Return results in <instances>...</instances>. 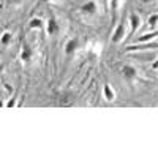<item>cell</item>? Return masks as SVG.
I'll return each instance as SVG.
<instances>
[{"label":"cell","mask_w":158,"mask_h":158,"mask_svg":"<svg viewBox=\"0 0 158 158\" xmlns=\"http://www.w3.org/2000/svg\"><path fill=\"white\" fill-rule=\"evenodd\" d=\"M79 11H81V15L89 18V16H97L98 15V5L95 0H87L85 3L81 5V8H79Z\"/></svg>","instance_id":"cell-1"},{"label":"cell","mask_w":158,"mask_h":158,"mask_svg":"<svg viewBox=\"0 0 158 158\" xmlns=\"http://www.w3.org/2000/svg\"><path fill=\"white\" fill-rule=\"evenodd\" d=\"M125 38H127V25L123 22H120L114 29V33H112V38L111 40H112L114 44H120V43H123Z\"/></svg>","instance_id":"cell-2"},{"label":"cell","mask_w":158,"mask_h":158,"mask_svg":"<svg viewBox=\"0 0 158 158\" xmlns=\"http://www.w3.org/2000/svg\"><path fill=\"white\" fill-rule=\"evenodd\" d=\"M44 25H46V33L49 36H54V35H57L60 32V25H59V22H57V19L54 16H51L48 24H44Z\"/></svg>","instance_id":"cell-3"},{"label":"cell","mask_w":158,"mask_h":158,"mask_svg":"<svg viewBox=\"0 0 158 158\" xmlns=\"http://www.w3.org/2000/svg\"><path fill=\"white\" fill-rule=\"evenodd\" d=\"M122 76L127 79V81H135L138 77V70L133 67V65H123L122 67Z\"/></svg>","instance_id":"cell-4"},{"label":"cell","mask_w":158,"mask_h":158,"mask_svg":"<svg viewBox=\"0 0 158 158\" xmlns=\"http://www.w3.org/2000/svg\"><path fill=\"white\" fill-rule=\"evenodd\" d=\"M128 22H130V36H131V35H135L136 30L141 27V16L136 15V13H131Z\"/></svg>","instance_id":"cell-5"},{"label":"cell","mask_w":158,"mask_h":158,"mask_svg":"<svg viewBox=\"0 0 158 158\" xmlns=\"http://www.w3.org/2000/svg\"><path fill=\"white\" fill-rule=\"evenodd\" d=\"M79 48V40L77 38H70L67 43H65V54L67 56H73L74 52H76V49Z\"/></svg>","instance_id":"cell-6"},{"label":"cell","mask_w":158,"mask_h":158,"mask_svg":"<svg viewBox=\"0 0 158 158\" xmlns=\"http://www.w3.org/2000/svg\"><path fill=\"white\" fill-rule=\"evenodd\" d=\"M149 49H156V41H152L150 44H141L138 43V46H128L127 52H138V51H149Z\"/></svg>","instance_id":"cell-7"},{"label":"cell","mask_w":158,"mask_h":158,"mask_svg":"<svg viewBox=\"0 0 158 158\" xmlns=\"http://www.w3.org/2000/svg\"><path fill=\"white\" fill-rule=\"evenodd\" d=\"M103 98L106 100V101H109V103H112L115 100V92H114V89L109 84H104L103 85Z\"/></svg>","instance_id":"cell-8"},{"label":"cell","mask_w":158,"mask_h":158,"mask_svg":"<svg viewBox=\"0 0 158 158\" xmlns=\"http://www.w3.org/2000/svg\"><path fill=\"white\" fill-rule=\"evenodd\" d=\"M32 56H33V51H32V48H30V46H27V44H24V46H22V49H21L19 59H21L22 62H29V60L32 59Z\"/></svg>","instance_id":"cell-9"},{"label":"cell","mask_w":158,"mask_h":158,"mask_svg":"<svg viewBox=\"0 0 158 158\" xmlns=\"http://www.w3.org/2000/svg\"><path fill=\"white\" fill-rule=\"evenodd\" d=\"M29 29L30 30H41V29H44V21L41 18H32L29 21Z\"/></svg>","instance_id":"cell-10"},{"label":"cell","mask_w":158,"mask_h":158,"mask_svg":"<svg viewBox=\"0 0 158 158\" xmlns=\"http://www.w3.org/2000/svg\"><path fill=\"white\" fill-rule=\"evenodd\" d=\"M11 40H13V33L10 30H5L2 35H0V46H2L3 49L8 48L10 43H11Z\"/></svg>","instance_id":"cell-11"},{"label":"cell","mask_w":158,"mask_h":158,"mask_svg":"<svg viewBox=\"0 0 158 158\" xmlns=\"http://www.w3.org/2000/svg\"><path fill=\"white\" fill-rule=\"evenodd\" d=\"M156 35L158 32L156 30H152L150 33H144L142 36H139L136 40V43H146V41H156Z\"/></svg>","instance_id":"cell-12"},{"label":"cell","mask_w":158,"mask_h":158,"mask_svg":"<svg viewBox=\"0 0 158 158\" xmlns=\"http://www.w3.org/2000/svg\"><path fill=\"white\" fill-rule=\"evenodd\" d=\"M156 21H158V15L156 13H152V15L149 16V19H147V25L152 30H156Z\"/></svg>","instance_id":"cell-13"},{"label":"cell","mask_w":158,"mask_h":158,"mask_svg":"<svg viewBox=\"0 0 158 158\" xmlns=\"http://www.w3.org/2000/svg\"><path fill=\"white\" fill-rule=\"evenodd\" d=\"M120 2H122V0H111V6H112V11L114 13L118 10V6H120Z\"/></svg>","instance_id":"cell-14"},{"label":"cell","mask_w":158,"mask_h":158,"mask_svg":"<svg viewBox=\"0 0 158 158\" xmlns=\"http://www.w3.org/2000/svg\"><path fill=\"white\" fill-rule=\"evenodd\" d=\"M5 106H6V108H15V106H16V97H13L11 100H8V101L5 103Z\"/></svg>","instance_id":"cell-15"},{"label":"cell","mask_w":158,"mask_h":158,"mask_svg":"<svg viewBox=\"0 0 158 158\" xmlns=\"http://www.w3.org/2000/svg\"><path fill=\"white\" fill-rule=\"evenodd\" d=\"M8 2V5H19V3H22V0H6Z\"/></svg>","instance_id":"cell-16"},{"label":"cell","mask_w":158,"mask_h":158,"mask_svg":"<svg viewBox=\"0 0 158 158\" xmlns=\"http://www.w3.org/2000/svg\"><path fill=\"white\" fill-rule=\"evenodd\" d=\"M3 106H5V103H3V101H0V108H3Z\"/></svg>","instance_id":"cell-17"},{"label":"cell","mask_w":158,"mask_h":158,"mask_svg":"<svg viewBox=\"0 0 158 158\" xmlns=\"http://www.w3.org/2000/svg\"><path fill=\"white\" fill-rule=\"evenodd\" d=\"M52 2H54V0H52Z\"/></svg>","instance_id":"cell-18"}]
</instances>
